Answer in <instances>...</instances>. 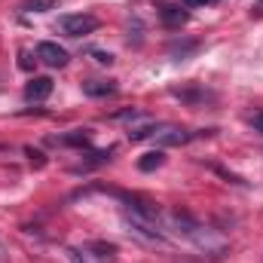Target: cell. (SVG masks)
I'll return each mask as SVG.
<instances>
[{"mask_svg":"<svg viewBox=\"0 0 263 263\" xmlns=\"http://www.w3.org/2000/svg\"><path fill=\"white\" fill-rule=\"evenodd\" d=\"M153 138H156V144H162V147H175V144H184V141H190V135H187L184 129H178V126L156 129V132H153Z\"/></svg>","mask_w":263,"mask_h":263,"instance_id":"5b68a950","label":"cell"},{"mask_svg":"<svg viewBox=\"0 0 263 263\" xmlns=\"http://www.w3.org/2000/svg\"><path fill=\"white\" fill-rule=\"evenodd\" d=\"M95 59H98L101 65H110V62H114V55H107V52H95Z\"/></svg>","mask_w":263,"mask_h":263,"instance_id":"5bb4252c","label":"cell"},{"mask_svg":"<svg viewBox=\"0 0 263 263\" xmlns=\"http://www.w3.org/2000/svg\"><path fill=\"white\" fill-rule=\"evenodd\" d=\"M52 95V80L49 77H34L28 86H25V98L28 101H46Z\"/></svg>","mask_w":263,"mask_h":263,"instance_id":"277c9868","label":"cell"},{"mask_svg":"<svg viewBox=\"0 0 263 263\" xmlns=\"http://www.w3.org/2000/svg\"><path fill=\"white\" fill-rule=\"evenodd\" d=\"M37 59L43 62V65H49V67H65L67 65V52L59 46V43H40L37 46Z\"/></svg>","mask_w":263,"mask_h":263,"instance_id":"3957f363","label":"cell"},{"mask_svg":"<svg viewBox=\"0 0 263 263\" xmlns=\"http://www.w3.org/2000/svg\"><path fill=\"white\" fill-rule=\"evenodd\" d=\"M162 162H165L162 150H150V153H144V156L138 159V168H141V172H156Z\"/></svg>","mask_w":263,"mask_h":263,"instance_id":"30bf717a","label":"cell"},{"mask_svg":"<svg viewBox=\"0 0 263 263\" xmlns=\"http://www.w3.org/2000/svg\"><path fill=\"white\" fill-rule=\"evenodd\" d=\"M52 144H67V147H80V144H89V132L86 129H73L67 132V135H55V138H49Z\"/></svg>","mask_w":263,"mask_h":263,"instance_id":"ba28073f","label":"cell"},{"mask_svg":"<svg viewBox=\"0 0 263 263\" xmlns=\"http://www.w3.org/2000/svg\"><path fill=\"white\" fill-rule=\"evenodd\" d=\"M251 126L263 132V110H260V114H254V117H251Z\"/></svg>","mask_w":263,"mask_h":263,"instance_id":"7c38bea8","label":"cell"},{"mask_svg":"<svg viewBox=\"0 0 263 263\" xmlns=\"http://www.w3.org/2000/svg\"><path fill=\"white\" fill-rule=\"evenodd\" d=\"M156 129H159V123H156V120H150V117H141V114H138V123L129 126V138H132V141H144V138H150Z\"/></svg>","mask_w":263,"mask_h":263,"instance_id":"8992f818","label":"cell"},{"mask_svg":"<svg viewBox=\"0 0 263 263\" xmlns=\"http://www.w3.org/2000/svg\"><path fill=\"white\" fill-rule=\"evenodd\" d=\"M168 220H172V227H175L181 236H187V239L196 245L202 254H208V257H223V254L230 251L227 239H223L217 230L202 227V223H199V220H193L190 214H184V211H172V214H168Z\"/></svg>","mask_w":263,"mask_h":263,"instance_id":"6da1fadb","label":"cell"},{"mask_svg":"<svg viewBox=\"0 0 263 263\" xmlns=\"http://www.w3.org/2000/svg\"><path fill=\"white\" fill-rule=\"evenodd\" d=\"M59 28L65 31L67 37H83V34H92L98 28V18L95 15H86V12H80V15H62L59 18Z\"/></svg>","mask_w":263,"mask_h":263,"instance_id":"7a4b0ae2","label":"cell"},{"mask_svg":"<svg viewBox=\"0 0 263 263\" xmlns=\"http://www.w3.org/2000/svg\"><path fill=\"white\" fill-rule=\"evenodd\" d=\"M83 92L92 95V98H104V95H114L117 92V83H104V80H92V83H83Z\"/></svg>","mask_w":263,"mask_h":263,"instance_id":"52a82bcc","label":"cell"},{"mask_svg":"<svg viewBox=\"0 0 263 263\" xmlns=\"http://www.w3.org/2000/svg\"><path fill=\"white\" fill-rule=\"evenodd\" d=\"M6 260H9V257H6V248L0 245V263H6Z\"/></svg>","mask_w":263,"mask_h":263,"instance_id":"9a60e30c","label":"cell"},{"mask_svg":"<svg viewBox=\"0 0 263 263\" xmlns=\"http://www.w3.org/2000/svg\"><path fill=\"white\" fill-rule=\"evenodd\" d=\"M187 6H211V3H217V0H184Z\"/></svg>","mask_w":263,"mask_h":263,"instance_id":"4fadbf2b","label":"cell"},{"mask_svg":"<svg viewBox=\"0 0 263 263\" xmlns=\"http://www.w3.org/2000/svg\"><path fill=\"white\" fill-rule=\"evenodd\" d=\"M162 22H165L168 28H181V25H187V12H184L181 6H165V9H162Z\"/></svg>","mask_w":263,"mask_h":263,"instance_id":"9c48e42d","label":"cell"},{"mask_svg":"<svg viewBox=\"0 0 263 263\" xmlns=\"http://www.w3.org/2000/svg\"><path fill=\"white\" fill-rule=\"evenodd\" d=\"M22 9L25 12H46V9H55V0H25Z\"/></svg>","mask_w":263,"mask_h":263,"instance_id":"8fae6325","label":"cell"},{"mask_svg":"<svg viewBox=\"0 0 263 263\" xmlns=\"http://www.w3.org/2000/svg\"><path fill=\"white\" fill-rule=\"evenodd\" d=\"M260 9H263V0H260Z\"/></svg>","mask_w":263,"mask_h":263,"instance_id":"2e32d148","label":"cell"}]
</instances>
